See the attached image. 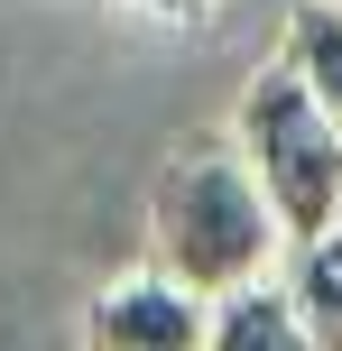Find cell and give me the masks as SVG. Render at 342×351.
Masks as SVG:
<instances>
[{"instance_id": "obj_7", "label": "cell", "mask_w": 342, "mask_h": 351, "mask_svg": "<svg viewBox=\"0 0 342 351\" xmlns=\"http://www.w3.org/2000/svg\"><path fill=\"white\" fill-rule=\"evenodd\" d=\"M158 19H204V10H222V0H148Z\"/></svg>"}, {"instance_id": "obj_4", "label": "cell", "mask_w": 342, "mask_h": 351, "mask_svg": "<svg viewBox=\"0 0 342 351\" xmlns=\"http://www.w3.org/2000/svg\"><path fill=\"white\" fill-rule=\"evenodd\" d=\"M213 351H315L306 315H296V287L278 278H241L213 296Z\"/></svg>"}, {"instance_id": "obj_5", "label": "cell", "mask_w": 342, "mask_h": 351, "mask_svg": "<svg viewBox=\"0 0 342 351\" xmlns=\"http://www.w3.org/2000/svg\"><path fill=\"white\" fill-rule=\"evenodd\" d=\"M287 287H296V315H306L315 351H342V222L287 250Z\"/></svg>"}, {"instance_id": "obj_8", "label": "cell", "mask_w": 342, "mask_h": 351, "mask_svg": "<svg viewBox=\"0 0 342 351\" xmlns=\"http://www.w3.org/2000/svg\"><path fill=\"white\" fill-rule=\"evenodd\" d=\"M121 10H148V0H121Z\"/></svg>"}, {"instance_id": "obj_2", "label": "cell", "mask_w": 342, "mask_h": 351, "mask_svg": "<svg viewBox=\"0 0 342 351\" xmlns=\"http://www.w3.org/2000/svg\"><path fill=\"white\" fill-rule=\"evenodd\" d=\"M232 130H241V148H250L259 185H269L278 222H287V250L342 222V121L324 111V93H315L287 56H269V65L250 74Z\"/></svg>"}, {"instance_id": "obj_1", "label": "cell", "mask_w": 342, "mask_h": 351, "mask_svg": "<svg viewBox=\"0 0 342 351\" xmlns=\"http://www.w3.org/2000/svg\"><path fill=\"white\" fill-rule=\"evenodd\" d=\"M148 259L176 268L204 296H222L241 278H269L287 259V222H278L241 130H195V139L167 148L158 185H148Z\"/></svg>"}, {"instance_id": "obj_3", "label": "cell", "mask_w": 342, "mask_h": 351, "mask_svg": "<svg viewBox=\"0 0 342 351\" xmlns=\"http://www.w3.org/2000/svg\"><path fill=\"white\" fill-rule=\"evenodd\" d=\"M84 342L93 351H195V342H213V296L148 259L84 305Z\"/></svg>"}, {"instance_id": "obj_6", "label": "cell", "mask_w": 342, "mask_h": 351, "mask_svg": "<svg viewBox=\"0 0 342 351\" xmlns=\"http://www.w3.org/2000/svg\"><path fill=\"white\" fill-rule=\"evenodd\" d=\"M278 56L324 93V111L342 121V10H333V0H306V10L287 19V37H278Z\"/></svg>"}]
</instances>
